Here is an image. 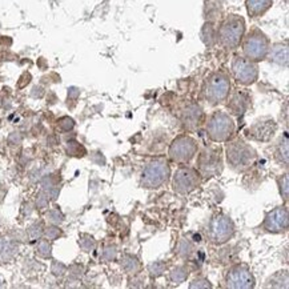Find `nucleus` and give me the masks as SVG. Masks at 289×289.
I'll use <instances>...</instances> for the list:
<instances>
[{"instance_id": "f257e3e1", "label": "nucleus", "mask_w": 289, "mask_h": 289, "mask_svg": "<svg viewBox=\"0 0 289 289\" xmlns=\"http://www.w3.org/2000/svg\"><path fill=\"white\" fill-rule=\"evenodd\" d=\"M225 157L231 170L234 172H245L253 165L257 159V152L243 137L230 141L225 147Z\"/></svg>"}, {"instance_id": "f03ea898", "label": "nucleus", "mask_w": 289, "mask_h": 289, "mask_svg": "<svg viewBox=\"0 0 289 289\" xmlns=\"http://www.w3.org/2000/svg\"><path fill=\"white\" fill-rule=\"evenodd\" d=\"M236 124L230 114L216 111L207 120V134L214 143H224L234 135Z\"/></svg>"}, {"instance_id": "7ed1b4c3", "label": "nucleus", "mask_w": 289, "mask_h": 289, "mask_svg": "<svg viewBox=\"0 0 289 289\" xmlns=\"http://www.w3.org/2000/svg\"><path fill=\"white\" fill-rule=\"evenodd\" d=\"M171 168L165 159H154L147 164L141 173L140 184L145 190H159L168 183Z\"/></svg>"}, {"instance_id": "20e7f679", "label": "nucleus", "mask_w": 289, "mask_h": 289, "mask_svg": "<svg viewBox=\"0 0 289 289\" xmlns=\"http://www.w3.org/2000/svg\"><path fill=\"white\" fill-rule=\"evenodd\" d=\"M231 91L230 76L224 72H214L207 77L203 87L205 100L212 105H217L228 99Z\"/></svg>"}, {"instance_id": "39448f33", "label": "nucleus", "mask_w": 289, "mask_h": 289, "mask_svg": "<svg viewBox=\"0 0 289 289\" xmlns=\"http://www.w3.org/2000/svg\"><path fill=\"white\" fill-rule=\"evenodd\" d=\"M245 32V21L243 16L240 15H230L220 25L219 40L221 45H224L228 50H234L239 47L241 39Z\"/></svg>"}, {"instance_id": "423d86ee", "label": "nucleus", "mask_w": 289, "mask_h": 289, "mask_svg": "<svg viewBox=\"0 0 289 289\" xmlns=\"http://www.w3.org/2000/svg\"><path fill=\"white\" fill-rule=\"evenodd\" d=\"M223 167L224 160L221 148L219 147H207L197 156V171L200 176H204L207 179L219 176L223 172Z\"/></svg>"}, {"instance_id": "0eeeda50", "label": "nucleus", "mask_w": 289, "mask_h": 289, "mask_svg": "<svg viewBox=\"0 0 289 289\" xmlns=\"http://www.w3.org/2000/svg\"><path fill=\"white\" fill-rule=\"evenodd\" d=\"M270 48V39L267 38L264 32H261L257 28L250 31L243 43V51H244L245 58L253 63L267 59Z\"/></svg>"}, {"instance_id": "6e6552de", "label": "nucleus", "mask_w": 289, "mask_h": 289, "mask_svg": "<svg viewBox=\"0 0 289 289\" xmlns=\"http://www.w3.org/2000/svg\"><path fill=\"white\" fill-rule=\"evenodd\" d=\"M234 223L225 213H216L208 224V239L214 245L228 243L234 236Z\"/></svg>"}, {"instance_id": "1a4fd4ad", "label": "nucleus", "mask_w": 289, "mask_h": 289, "mask_svg": "<svg viewBox=\"0 0 289 289\" xmlns=\"http://www.w3.org/2000/svg\"><path fill=\"white\" fill-rule=\"evenodd\" d=\"M197 148H199V144L192 136L180 135L171 143L168 156L174 163L187 164L196 156Z\"/></svg>"}, {"instance_id": "9d476101", "label": "nucleus", "mask_w": 289, "mask_h": 289, "mask_svg": "<svg viewBox=\"0 0 289 289\" xmlns=\"http://www.w3.org/2000/svg\"><path fill=\"white\" fill-rule=\"evenodd\" d=\"M201 177L199 171L191 167H180L172 179V187L176 193L188 194L193 192L200 185Z\"/></svg>"}, {"instance_id": "9b49d317", "label": "nucleus", "mask_w": 289, "mask_h": 289, "mask_svg": "<svg viewBox=\"0 0 289 289\" xmlns=\"http://www.w3.org/2000/svg\"><path fill=\"white\" fill-rule=\"evenodd\" d=\"M225 284L232 289H252L256 285V280L248 265L236 264L225 274Z\"/></svg>"}, {"instance_id": "f8f14e48", "label": "nucleus", "mask_w": 289, "mask_h": 289, "mask_svg": "<svg viewBox=\"0 0 289 289\" xmlns=\"http://www.w3.org/2000/svg\"><path fill=\"white\" fill-rule=\"evenodd\" d=\"M232 74L237 83L243 85H250L259 77V67L247 58L237 56L232 61Z\"/></svg>"}, {"instance_id": "ddd939ff", "label": "nucleus", "mask_w": 289, "mask_h": 289, "mask_svg": "<svg viewBox=\"0 0 289 289\" xmlns=\"http://www.w3.org/2000/svg\"><path fill=\"white\" fill-rule=\"evenodd\" d=\"M277 132V123L272 117H263L254 121L248 130L245 131V136L252 141L268 143L273 139Z\"/></svg>"}, {"instance_id": "4468645a", "label": "nucleus", "mask_w": 289, "mask_h": 289, "mask_svg": "<svg viewBox=\"0 0 289 289\" xmlns=\"http://www.w3.org/2000/svg\"><path fill=\"white\" fill-rule=\"evenodd\" d=\"M289 227V213L287 205H281L265 214L263 230L268 233H284Z\"/></svg>"}, {"instance_id": "2eb2a0df", "label": "nucleus", "mask_w": 289, "mask_h": 289, "mask_svg": "<svg viewBox=\"0 0 289 289\" xmlns=\"http://www.w3.org/2000/svg\"><path fill=\"white\" fill-rule=\"evenodd\" d=\"M183 120H184V124L188 130L200 128L201 124L204 123V111L197 104L188 105L183 114Z\"/></svg>"}, {"instance_id": "dca6fc26", "label": "nucleus", "mask_w": 289, "mask_h": 289, "mask_svg": "<svg viewBox=\"0 0 289 289\" xmlns=\"http://www.w3.org/2000/svg\"><path fill=\"white\" fill-rule=\"evenodd\" d=\"M248 105H250V95L244 91H237L231 96L227 107H228V110L232 115L240 116L247 111Z\"/></svg>"}, {"instance_id": "f3484780", "label": "nucleus", "mask_w": 289, "mask_h": 289, "mask_svg": "<svg viewBox=\"0 0 289 289\" xmlns=\"http://www.w3.org/2000/svg\"><path fill=\"white\" fill-rule=\"evenodd\" d=\"M270 59L272 63L277 65H288V44L287 43H277L270 48Z\"/></svg>"}, {"instance_id": "a211bd4d", "label": "nucleus", "mask_w": 289, "mask_h": 289, "mask_svg": "<svg viewBox=\"0 0 289 289\" xmlns=\"http://www.w3.org/2000/svg\"><path fill=\"white\" fill-rule=\"evenodd\" d=\"M273 4V0H247V11L250 18H260L270 10Z\"/></svg>"}, {"instance_id": "6ab92c4d", "label": "nucleus", "mask_w": 289, "mask_h": 289, "mask_svg": "<svg viewBox=\"0 0 289 289\" xmlns=\"http://www.w3.org/2000/svg\"><path fill=\"white\" fill-rule=\"evenodd\" d=\"M274 159L277 160L280 164H283L284 167H288L289 140L287 134L284 135V137H281V139H280L279 144H277V147H276V151H274Z\"/></svg>"}, {"instance_id": "aec40b11", "label": "nucleus", "mask_w": 289, "mask_h": 289, "mask_svg": "<svg viewBox=\"0 0 289 289\" xmlns=\"http://www.w3.org/2000/svg\"><path fill=\"white\" fill-rule=\"evenodd\" d=\"M265 288H288V270H279L265 283Z\"/></svg>"}, {"instance_id": "412c9836", "label": "nucleus", "mask_w": 289, "mask_h": 289, "mask_svg": "<svg viewBox=\"0 0 289 289\" xmlns=\"http://www.w3.org/2000/svg\"><path fill=\"white\" fill-rule=\"evenodd\" d=\"M140 261L136 256L132 254H124L121 259V268L127 272V273H137L140 270Z\"/></svg>"}, {"instance_id": "4be33fe9", "label": "nucleus", "mask_w": 289, "mask_h": 289, "mask_svg": "<svg viewBox=\"0 0 289 289\" xmlns=\"http://www.w3.org/2000/svg\"><path fill=\"white\" fill-rule=\"evenodd\" d=\"M188 276H190L188 268L185 265H177L176 268H173L170 272V281L172 284L179 285L181 283H184L185 280L188 279Z\"/></svg>"}, {"instance_id": "5701e85b", "label": "nucleus", "mask_w": 289, "mask_h": 289, "mask_svg": "<svg viewBox=\"0 0 289 289\" xmlns=\"http://www.w3.org/2000/svg\"><path fill=\"white\" fill-rule=\"evenodd\" d=\"M193 252H194V247L190 240H185V239L179 240L177 247H176V253L179 254L180 257H183V259H190L191 256L193 254Z\"/></svg>"}, {"instance_id": "b1692460", "label": "nucleus", "mask_w": 289, "mask_h": 289, "mask_svg": "<svg viewBox=\"0 0 289 289\" xmlns=\"http://www.w3.org/2000/svg\"><path fill=\"white\" fill-rule=\"evenodd\" d=\"M277 184H279L280 194H281V197H283L285 203H287V201H288V196H289V177H288V173L281 174L279 179H277Z\"/></svg>"}, {"instance_id": "393cba45", "label": "nucleus", "mask_w": 289, "mask_h": 289, "mask_svg": "<svg viewBox=\"0 0 289 289\" xmlns=\"http://www.w3.org/2000/svg\"><path fill=\"white\" fill-rule=\"evenodd\" d=\"M165 270H167V264H164L163 261H156L154 264H151L150 268H148L151 277H154V279L163 276Z\"/></svg>"}, {"instance_id": "a878e982", "label": "nucleus", "mask_w": 289, "mask_h": 289, "mask_svg": "<svg viewBox=\"0 0 289 289\" xmlns=\"http://www.w3.org/2000/svg\"><path fill=\"white\" fill-rule=\"evenodd\" d=\"M191 289L194 288H212V284L210 283V280L204 279V277H197L194 279L190 284Z\"/></svg>"}]
</instances>
